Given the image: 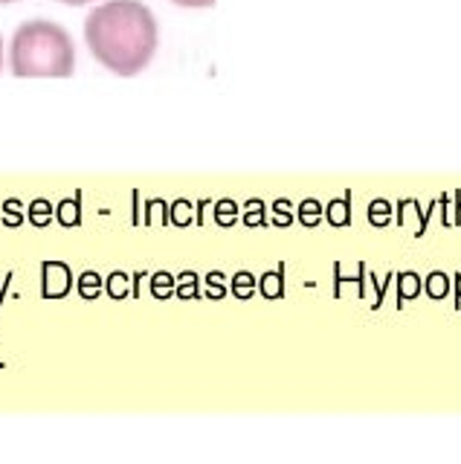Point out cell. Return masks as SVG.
Wrapping results in <instances>:
<instances>
[{
  "label": "cell",
  "mask_w": 461,
  "mask_h": 464,
  "mask_svg": "<svg viewBox=\"0 0 461 464\" xmlns=\"http://www.w3.org/2000/svg\"><path fill=\"white\" fill-rule=\"evenodd\" d=\"M84 44L108 72L131 79L154 62L160 26L142 0H99L84 18Z\"/></svg>",
  "instance_id": "1"
},
{
  "label": "cell",
  "mask_w": 461,
  "mask_h": 464,
  "mask_svg": "<svg viewBox=\"0 0 461 464\" xmlns=\"http://www.w3.org/2000/svg\"><path fill=\"white\" fill-rule=\"evenodd\" d=\"M6 64L15 79H70L76 72V41L55 21H24L9 38Z\"/></svg>",
  "instance_id": "2"
},
{
  "label": "cell",
  "mask_w": 461,
  "mask_h": 464,
  "mask_svg": "<svg viewBox=\"0 0 461 464\" xmlns=\"http://www.w3.org/2000/svg\"><path fill=\"white\" fill-rule=\"evenodd\" d=\"M168 4H175L180 9H209L215 6V0H168Z\"/></svg>",
  "instance_id": "3"
},
{
  "label": "cell",
  "mask_w": 461,
  "mask_h": 464,
  "mask_svg": "<svg viewBox=\"0 0 461 464\" xmlns=\"http://www.w3.org/2000/svg\"><path fill=\"white\" fill-rule=\"evenodd\" d=\"M55 4H62V6H93V4H99V0H55Z\"/></svg>",
  "instance_id": "4"
},
{
  "label": "cell",
  "mask_w": 461,
  "mask_h": 464,
  "mask_svg": "<svg viewBox=\"0 0 461 464\" xmlns=\"http://www.w3.org/2000/svg\"><path fill=\"white\" fill-rule=\"evenodd\" d=\"M4 67H6V41L0 35V72H4Z\"/></svg>",
  "instance_id": "5"
},
{
  "label": "cell",
  "mask_w": 461,
  "mask_h": 464,
  "mask_svg": "<svg viewBox=\"0 0 461 464\" xmlns=\"http://www.w3.org/2000/svg\"><path fill=\"white\" fill-rule=\"evenodd\" d=\"M9 4H18V0H0V6H9Z\"/></svg>",
  "instance_id": "6"
}]
</instances>
